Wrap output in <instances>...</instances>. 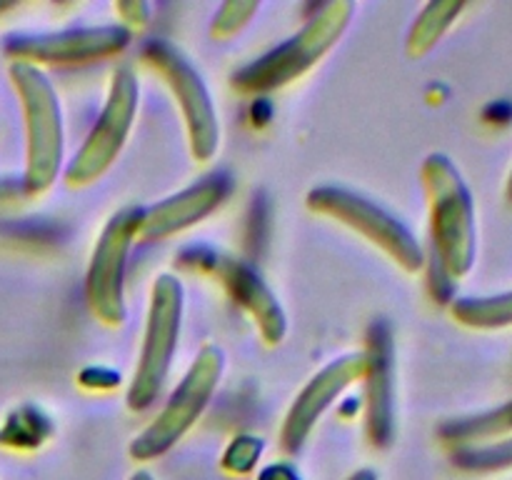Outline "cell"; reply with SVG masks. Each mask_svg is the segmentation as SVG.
Segmentation results:
<instances>
[{
    "instance_id": "1",
    "label": "cell",
    "mask_w": 512,
    "mask_h": 480,
    "mask_svg": "<svg viewBox=\"0 0 512 480\" xmlns=\"http://www.w3.org/2000/svg\"><path fill=\"white\" fill-rule=\"evenodd\" d=\"M423 188L428 195L435 260L445 278H463L473 270L478 250L473 195L453 160L440 153L423 163Z\"/></svg>"
},
{
    "instance_id": "2",
    "label": "cell",
    "mask_w": 512,
    "mask_h": 480,
    "mask_svg": "<svg viewBox=\"0 0 512 480\" xmlns=\"http://www.w3.org/2000/svg\"><path fill=\"white\" fill-rule=\"evenodd\" d=\"M353 15L355 3L350 0L323 5L320 13L313 15L300 33H295L293 38L280 43L255 63L240 68L233 75V88H238L240 93H270L298 80L335 48V43L348 30Z\"/></svg>"
},
{
    "instance_id": "3",
    "label": "cell",
    "mask_w": 512,
    "mask_h": 480,
    "mask_svg": "<svg viewBox=\"0 0 512 480\" xmlns=\"http://www.w3.org/2000/svg\"><path fill=\"white\" fill-rule=\"evenodd\" d=\"M10 80L18 90L25 118V195H40L55 183L63 165L65 130L60 100L45 73L35 65L13 63Z\"/></svg>"
},
{
    "instance_id": "4",
    "label": "cell",
    "mask_w": 512,
    "mask_h": 480,
    "mask_svg": "<svg viewBox=\"0 0 512 480\" xmlns=\"http://www.w3.org/2000/svg\"><path fill=\"white\" fill-rule=\"evenodd\" d=\"M223 368V350L215 348V345H205L185 373V378L180 380L175 393L170 395L165 408L160 410L158 418L130 443V458L138 460V463H150V460H158L160 455L168 453L175 443H180L183 435L193 428L195 420L208 408Z\"/></svg>"
},
{
    "instance_id": "5",
    "label": "cell",
    "mask_w": 512,
    "mask_h": 480,
    "mask_svg": "<svg viewBox=\"0 0 512 480\" xmlns=\"http://www.w3.org/2000/svg\"><path fill=\"white\" fill-rule=\"evenodd\" d=\"M180 320H183V285L175 275H158L150 290L148 323L138 370L128 390V408L140 413L155 403L170 373L173 353L178 348Z\"/></svg>"
},
{
    "instance_id": "6",
    "label": "cell",
    "mask_w": 512,
    "mask_h": 480,
    "mask_svg": "<svg viewBox=\"0 0 512 480\" xmlns=\"http://www.w3.org/2000/svg\"><path fill=\"white\" fill-rule=\"evenodd\" d=\"M138 98L140 85L133 70H115L103 113L95 120L88 138L83 140L75 158L65 168V180H68L70 188H83V185L95 183L118 160L130 128H133L135 113H138Z\"/></svg>"
},
{
    "instance_id": "7",
    "label": "cell",
    "mask_w": 512,
    "mask_h": 480,
    "mask_svg": "<svg viewBox=\"0 0 512 480\" xmlns=\"http://www.w3.org/2000/svg\"><path fill=\"white\" fill-rule=\"evenodd\" d=\"M308 208L313 213L328 215L350 230L378 245L385 255L395 260L408 273H418L425 265V255L415 235L395 215L375 205L373 200L343 188H315L308 193Z\"/></svg>"
},
{
    "instance_id": "8",
    "label": "cell",
    "mask_w": 512,
    "mask_h": 480,
    "mask_svg": "<svg viewBox=\"0 0 512 480\" xmlns=\"http://www.w3.org/2000/svg\"><path fill=\"white\" fill-rule=\"evenodd\" d=\"M143 60L165 80L170 93L178 100L185 130H188L190 155L200 163H208L218 153L220 125L218 110H215L213 98H210L200 73L178 48L165 40H150L143 48Z\"/></svg>"
},
{
    "instance_id": "9",
    "label": "cell",
    "mask_w": 512,
    "mask_h": 480,
    "mask_svg": "<svg viewBox=\"0 0 512 480\" xmlns=\"http://www.w3.org/2000/svg\"><path fill=\"white\" fill-rule=\"evenodd\" d=\"M145 208H125L108 220L93 250L85 300L98 323L118 328L125 320V265L133 240L138 238Z\"/></svg>"
},
{
    "instance_id": "10",
    "label": "cell",
    "mask_w": 512,
    "mask_h": 480,
    "mask_svg": "<svg viewBox=\"0 0 512 480\" xmlns=\"http://www.w3.org/2000/svg\"><path fill=\"white\" fill-rule=\"evenodd\" d=\"M178 263L188 270L215 275L223 283V288L228 290L233 303L240 305L253 318L265 345L283 343L285 333H288V318H285L275 293L265 285V280L260 278L253 265L210 248L183 250Z\"/></svg>"
},
{
    "instance_id": "11",
    "label": "cell",
    "mask_w": 512,
    "mask_h": 480,
    "mask_svg": "<svg viewBox=\"0 0 512 480\" xmlns=\"http://www.w3.org/2000/svg\"><path fill=\"white\" fill-rule=\"evenodd\" d=\"M130 43V30L123 25L73 28L63 33L10 35L3 50L15 63L43 65H88L120 55Z\"/></svg>"
},
{
    "instance_id": "12",
    "label": "cell",
    "mask_w": 512,
    "mask_h": 480,
    "mask_svg": "<svg viewBox=\"0 0 512 480\" xmlns=\"http://www.w3.org/2000/svg\"><path fill=\"white\" fill-rule=\"evenodd\" d=\"M365 375V355H343L325 365L313 380L303 388V393L295 398L285 415L283 433H280V445L285 453H298L308 440L310 430L320 420V415L343 395L348 385L358 383Z\"/></svg>"
},
{
    "instance_id": "13",
    "label": "cell",
    "mask_w": 512,
    "mask_h": 480,
    "mask_svg": "<svg viewBox=\"0 0 512 480\" xmlns=\"http://www.w3.org/2000/svg\"><path fill=\"white\" fill-rule=\"evenodd\" d=\"M365 428L375 448H388L395 433L393 335L385 323H375L365 350Z\"/></svg>"
},
{
    "instance_id": "14",
    "label": "cell",
    "mask_w": 512,
    "mask_h": 480,
    "mask_svg": "<svg viewBox=\"0 0 512 480\" xmlns=\"http://www.w3.org/2000/svg\"><path fill=\"white\" fill-rule=\"evenodd\" d=\"M228 190V178L213 175V178L200 180L198 185L173 195V198H165L163 203L143 210L138 238L153 243V240H165L175 233H183L185 228L208 218L223 203Z\"/></svg>"
},
{
    "instance_id": "15",
    "label": "cell",
    "mask_w": 512,
    "mask_h": 480,
    "mask_svg": "<svg viewBox=\"0 0 512 480\" xmlns=\"http://www.w3.org/2000/svg\"><path fill=\"white\" fill-rule=\"evenodd\" d=\"M440 438L455 448H468V445H485L493 440L512 435V400L498 405L485 413L468 415V418H455L440 425Z\"/></svg>"
},
{
    "instance_id": "16",
    "label": "cell",
    "mask_w": 512,
    "mask_h": 480,
    "mask_svg": "<svg viewBox=\"0 0 512 480\" xmlns=\"http://www.w3.org/2000/svg\"><path fill=\"white\" fill-rule=\"evenodd\" d=\"M450 313L460 325L473 330H500L512 325V290L480 298H458L450 305Z\"/></svg>"
},
{
    "instance_id": "17",
    "label": "cell",
    "mask_w": 512,
    "mask_h": 480,
    "mask_svg": "<svg viewBox=\"0 0 512 480\" xmlns=\"http://www.w3.org/2000/svg\"><path fill=\"white\" fill-rule=\"evenodd\" d=\"M465 10V3H430L425 5L423 13L413 23L408 33V55L410 58H423L425 53L440 43L450 25L458 20V15Z\"/></svg>"
},
{
    "instance_id": "18",
    "label": "cell",
    "mask_w": 512,
    "mask_h": 480,
    "mask_svg": "<svg viewBox=\"0 0 512 480\" xmlns=\"http://www.w3.org/2000/svg\"><path fill=\"white\" fill-rule=\"evenodd\" d=\"M455 468L465 473H500L512 468V435L493 440L485 445H468V448H455L453 453Z\"/></svg>"
},
{
    "instance_id": "19",
    "label": "cell",
    "mask_w": 512,
    "mask_h": 480,
    "mask_svg": "<svg viewBox=\"0 0 512 480\" xmlns=\"http://www.w3.org/2000/svg\"><path fill=\"white\" fill-rule=\"evenodd\" d=\"M263 455V440L255 435H238L223 453V468L233 475L253 473Z\"/></svg>"
},
{
    "instance_id": "20",
    "label": "cell",
    "mask_w": 512,
    "mask_h": 480,
    "mask_svg": "<svg viewBox=\"0 0 512 480\" xmlns=\"http://www.w3.org/2000/svg\"><path fill=\"white\" fill-rule=\"evenodd\" d=\"M258 3H225L223 8L215 13L213 25H210V35L218 40L230 38V35L240 33L245 25L250 23L255 13H258Z\"/></svg>"
},
{
    "instance_id": "21",
    "label": "cell",
    "mask_w": 512,
    "mask_h": 480,
    "mask_svg": "<svg viewBox=\"0 0 512 480\" xmlns=\"http://www.w3.org/2000/svg\"><path fill=\"white\" fill-rule=\"evenodd\" d=\"M115 10L120 13V18L130 25H145L148 23V15H150V5L148 3H140V0H130V3H118Z\"/></svg>"
},
{
    "instance_id": "22",
    "label": "cell",
    "mask_w": 512,
    "mask_h": 480,
    "mask_svg": "<svg viewBox=\"0 0 512 480\" xmlns=\"http://www.w3.org/2000/svg\"><path fill=\"white\" fill-rule=\"evenodd\" d=\"M258 480H303V478H300L298 470H295L293 465L275 463V465H268L265 470H260Z\"/></svg>"
},
{
    "instance_id": "23",
    "label": "cell",
    "mask_w": 512,
    "mask_h": 480,
    "mask_svg": "<svg viewBox=\"0 0 512 480\" xmlns=\"http://www.w3.org/2000/svg\"><path fill=\"white\" fill-rule=\"evenodd\" d=\"M23 195H25L23 180L0 178V203H8V200H15V198H23Z\"/></svg>"
},
{
    "instance_id": "24",
    "label": "cell",
    "mask_w": 512,
    "mask_h": 480,
    "mask_svg": "<svg viewBox=\"0 0 512 480\" xmlns=\"http://www.w3.org/2000/svg\"><path fill=\"white\" fill-rule=\"evenodd\" d=\"M348 480H378V475H375L373 470H358V473L350 475Z\"/></svg>"
},
{
    "instance_id": "25",
    "label": "cell",
    "mask_w": 512,
    "mask_h": 480,
    "mask_svg": "<svg viewBox=\"0 0 512 480\" xmlns=\"http://www.w3.org/2000/svg\"><path fill=\"white\" fill-rule=\"evenodd\" d=\"M130 480H153V475L145 473V470H140V473H135L133 478H130Z\"/></svg>"
},
{
    "instance_id": "26",
    "label": "cell",
    "mask_w": 512,
    "mask_h": 480,
    "mask_svg": "<svg viewBox=\"0 0 512 480\" xmlns=\"http://www.w3.org/2000/svg\"><path fill=\"white\" fill-rule=\"evenodd\" d=\"M505 195H508V200H510V203H512V170H510L508 185H505Z\"/></svg>"
},
{
    "instance_id": "27",
    "label": "cell",
    "mask_w": 512,
    "mask_h": 480,
    "mask_svg": "<svg viewBox=\"0 0 512 480\" xmlns=\"http://www.w3.org/2000/svg\"><path fill=\"white\" fill-rule=\"evenodd\" d=\"M10 8H15L13 3H0V13H5V10H10Z\"/></svg>"
}]
</instances>
